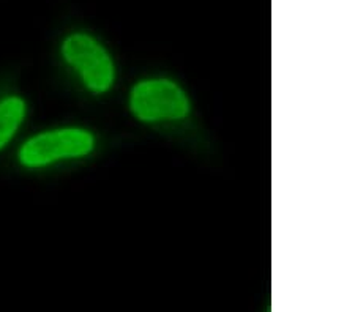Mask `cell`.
I'll list each match as a JSON object with an SVG mask.
<instances>
[{"instance_id":"cell-1","label":"cell","mask_w":355,"mask_h":312,"mask_svg":"<svg viewBox=\"0 0 355 312\" xmlns=\"http://www.w3.org/2000/svg\"><path fill=\"white\" fill-rule=\"evenodd\" d=\"M94 149V138L89 131L64 128L33 136L19 150V160L27 167H43L48 164L79 158Z\"/></svg>"},{"instance_id":"cell-2","label":"cell","mask_w":355,"mask_h":312,"mask_svg":"<svg viewBox=\"0 0 355 312\" xmlns=\"http://www.w3.org/2000/svg\"><path fill=\"white\" fill-rule=\"evenodd\" d=\"M131 111L144 122L177 120L188 113V100L171 81H144L131 93Z\"/></svg>"},{"instance_id":"cell-3","label":"cell","mask_w":355,"mask_h":312,"mask_svg":"<svg viewBox=\"0 0 355 312\" xmlns=\"http://www.w3.org/2000/svg\"><path fill=\"white\" fill-rule=\"evenodd\" d=\"M62 54L94 92H106L112 85V62L106 51L94 38L84 33H74L65 39Z\"/></svg>"},{"instance_id":"cell-4","label":"cell","mask_w":355,"mask_h":312,"mask_svg":"<svg viewBox=\"0 0 355 312\" xmlns=\"http://www.w3.org/2000/svg\"><path fill=\"white\" fill-rule=\"evenodd\" d=\"M26 103L19 96H8L0 101V150L8 144L24 120Z\"/></svg>"}]
</instances>
